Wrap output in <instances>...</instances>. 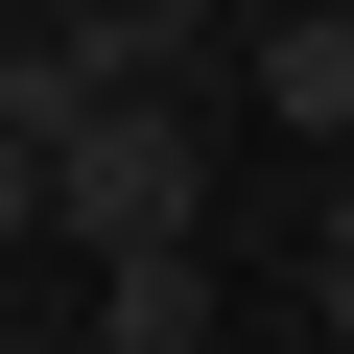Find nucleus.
<instances>
[{
    "label": "nucleus",
    "mask_w": 354,
    "mask_h": 354,
    "mask_svg": "<svg viewBox=\"0 0 354 354\" xmlns=\"http://www.w3.org/2000/svg\"><path fill=\"white\" fill-rule=\"evenodd\" d=\"M260 95H283V142H354V24L330 0H260Z\"/></svg>",
    "instance_id": "obj_2"
},
{
    "label": "nucleus",
    "mask_w": 354,
    "mask_h": 354,
    "mask_svg": "<svg viewBox=\"0 0 354 354\" xmlns=\"http://www.w3.org/2000/svg\"><path fill=\"white\" fill-rule=\"evenodd\" d=\"M307 307L354 330V165H330V236H307Z\"/></svg>",
    "instance_id": "obj_6"
},
{
    "label": "nucleus",
    "mask_w": 354,
    "mask_h": 354,
    "mask_svg": "<svg viewBox=\"0 0 354 354\" xmlns=\"http://www.w3.org/2000/svg\"><path fill=\"white\" fill-rule=\"evenodd\" d=\"M95 354H213V260H95Z\"/></svg>",
    "instance_id": "obj_3"
},
{
    "label": "nucleus",
    "mask_w": 354,
    "mask_h": 354,
    "mask_svg": "<svg viewBox=\"0 0 354 354\" xmlns=\"http://www.w3.org/2000/svg\"><path fill=\"white\" fill-rule=\"evenodd\" d=\"M71 48H95L118 95H165V71H189V48H213V0H71Z\"/></svg>",
    "instance_id": "obj_4"
},
{
    "label": "nucleus",
    "mask_w": 354,
    "mask_h": 354,
    "mask_svg": "<svg viewBox=\"0 0 354 354\" xmlns=\"http://www.w3.org/2000/svg\"><path fill=\"white\" fill-rule=\"evenodd\" d=\"M189 213H213V118H189V95H118V118L71 142V189H48L71 260H189Z\"/></svg>",
    "instance_id": "obj_1"
},
{
    "label": "nucleus",
    "mask_w": 354,
    "mask_h": 354,
    "mask_svg": "<svg viewBox=\"0 0 354 354\" xmlns=\"http://www.w3.org/2000/svg\"><path fill=\"white\" fill-rule=\"evenodd\" d=\"M0 354H71V330H0Z\"/></svg>",
    "instance_id": "obj_7"
},
{
    "label": "nucleus",
    "mask_w": 354,
    "mask_h": 354,
    "mask_svg": "<svg viewBox=\"0 0 354 354\" xmlns=\"http://www.w3.org/2000/svg\"><path fill=\"white\" fill-rule=\"evenodd\" d=\"M48 189H71V165H48L24 118H0V236H48Z\"/></svg>",
    "instance_id": "obj_5"
}]
</instances>
